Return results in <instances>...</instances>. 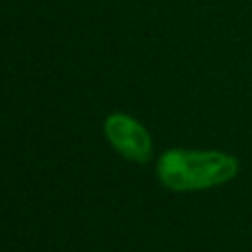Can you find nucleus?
Here are the masks:
<instances>
[{
  "instance_id": "f257e3e1",
  "label": "nucleus",
  "mask_w": 252,
  "mask_h": 252,
  "mask_svg": "<svg viewBox=\"0 0 252 252\" xmlns=\"http://www.w3.org/2000/svg\"><path fill=\"white\" fill-rule=\"evenodd\" d=\"M239 173V159L223 151H166L157 161V175L170 190L190 192L217 188Z\"/></svg>"
},
{
  "instance_id": "f03ea898",
  "label": "nucleus",
  "mask_w": 252,
  "mask_h": 252,
  "mask_svg": "<svg viewBox=\"0 0 252 252\" xmlns=\"http://www.w3.org/2000/svg\"><path fill=\"white\" fill-rule=\"evenodd\" d=\"M104 133L109 137L111 146L133 161H148L153 153V142L148 130L135 118L126 113H113L106 118Z\"/></svg>"
}]
</instances>
